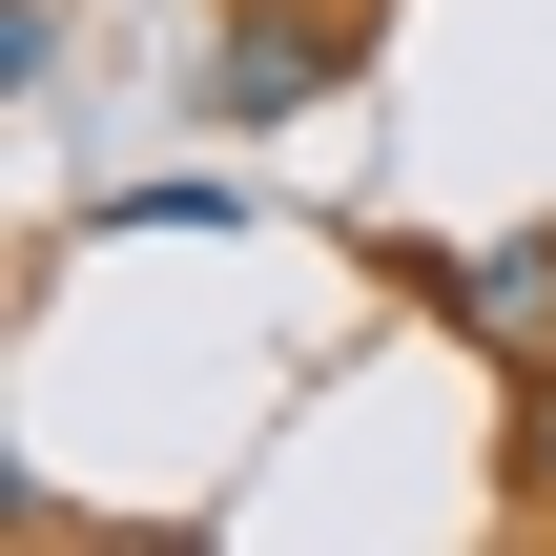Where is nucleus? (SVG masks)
<instances>
[{"mask_svg":"<svg viewBox=\"0 0 556 556\" xmlns=\"http://www.w3.org/2000/svg\"><path fill=\"white\" fill-rule=\"evenodd\" d=\"M433 289H454V330H475V351L556 371V227H495V248H454Z\"/></svg>","mask_w":556,"mask_h":556,"instance_id":"2","label":"nucleus"},{"mask_svg":"<svg viewBox=\"0 0 556 556\" xmlns=\"http://www.w3.org/2000/svg\"><path fill=\"white\" fill-rule=\"evenodd\" d=\"M351 41H371V0H227V41H206V124H289L309 83H351Z\"/></svg>","mask_w":556,"mask_h":556,"instance_id":"1","label":"nucleus"},{"mask_svg":"<svg viewBox=\"0 0 556 556\" xmlns=\"http://www.w3.org/2000/svg\"><path fill=\"white\" fill-rule=\"evenodd\" d=\"M62 83V0H0V103H41Z\"/></svg>","mask_w":556,"mask_h":556,"instance_id":"3","label":"nucleus"}]
</instances>
